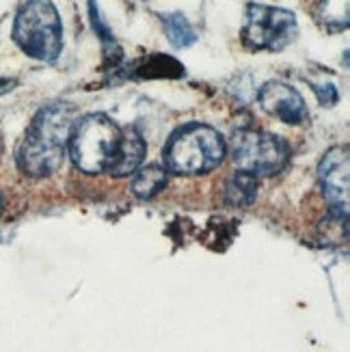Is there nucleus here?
I'll list each match as a JSON object with an SVG mask.
<instances>
[{
	"mask_svg": "<svg viewBox=\"0 0 350 352\" xmlns=\"http://www.w3.org/2000/svg\"><path fill=\"white\" fill-rule=\"evenodd\" d=\"M76 124V109L67 102L43 106L18 147V164L28 177L52 175L65 156Z\"/></svg>",
	"mask_w": 350,
	"mask_h": 352,
	"instance_id": "nucleus-1",
	"label": "nucleus"
},
{
	"mask_svg": "<svg viewBox=\"0 0 350 352\" xmlns=\"http://www.w3.org/2000/svg\"><path fill=\"white\" fill-rule=\"evenodd\" d=\"M223 136L210 126L190 124L179 128L166 145L164 162L179 175H201L215 171L223 162Z\"/></svg>",
	"mask_w": 350,
	"mask_h": 352,
	"instance_id": "nucleus-2",
	"label": "nucleus"
},
{
	"mask_svg": "<svg viewBox=\"0 0 350 352\" xmlns=\"http://www.w3.org/2000/svg\"><path fill=\"white\" fill-rule=\"evenodd\" d=\"M13 39L28 56L43 63L56 60L63 50V26L52 0H28L15 15Z\"/></svg>",
	"mask_w": 350,
	"mask_h": 352,
	"instance_id": "nucleus-3",
	"label": "nucleus"
},
{
	"mask_svg": "<svg viewBox=\"0 0 350 352\" xmlns=\"http://www.w3.org/2000/svg\"><path fill=\"white\" fill-rule=\"evenodd\" d=\"M121 128L102 113L87 115L74 124L69 136L72 160L85 173H104L111 169L119 145Z\"/></svg>",
	"mask_w": 350,
	"mask_h": 352,
	"instance_id": "nucleus-4",
	"label": "nucleus"
},
{
	"mask_svg": "<svg viewBox=\"0 0 350 352\" xmlns=\"http://www.w3.org/2000/svg\"><path fill=\"white\" fill-rule=\"evenodd\" d=\"M290 149L277 134L260 130H238L232 136V158L238 171L253 177L279 173L287 164Z\"/></svg>",
	"mask_w": 350,
	"mask_h": 352,
	"instance_id": "nucleus-5",
	"label": "nucleus"
},
{
	"mask_svg": "<svg viewBox=\"0 0 350 352\" xmlns=\"http://www.w3.org/2000/svg\"><path fill=\"white\" fill-rule=\"evenodd\" d=\"M296 33L298 26L292 11L268 5H249L242 39L251 50L279 52L294 41Z\"/></svg>",
	"mask_w": 350,
	"mask_h": 352,
	"instance_id": "nucleus-6",
	"label": "nucleus"
},
{
	"mask_svg": "<svg viewBox=\"0 0 350 352\" xmlns=\"http://www.w3.org/2000/svg\"><path fill=\"white\" fill-rule=\"evenodd\" d=\"M320 186L333 212L348 214L350 195V156L348 147H333L320 160Z\"/></svg>",
	"mask_w": 350,
	"mask_h": 352,
	"instance_id": "nucleus-7",
	"label": "nucleus"
},
{
	"mask_svg": "<svg viewBox=\"0 0 350 352\" xmlns=\"http://www.w3.org/2000/svg\"><path fill=\"white\" fill-rule=\"evenodd\" d=\"M260 104L262 109L277 119L285 121V124L300 126L307 119V104L300 98L296 89L283 82H266L260 89Z\"/></svg>",
	"mask_w": 350,
	"mask_h": 352,
	"instance_id": "nucleus-8",
	"label": "nucleus"
},
{
	"mask_svg": "<svg viewBox=\"0 0 350 352\" xmlns=\"http://www.w3.org/2000/svg\"><path fill=\"white\" fill-rule=\"evenodd\" d=\"M143 158H145V139L139 134V130H134L132 126L124 128L121 130L119 145H117L109 173L115 177H126L139 169Z\"/></svg>",
	"mask_w": 350,
	"mask_h": 352,
	"instance_id": "nucleus-9",
	"label": "nucleus"
},
{
	"mask_svg": "<svg viewBox=\"0 0 350 352\" xmlns=\"http://www.w3.org/2000/svg\"><path fill=\"white\" fill-rule=\"evenodd\" d=\"M169 177H166V169L158 164H149V166H143L134 173V179H132V192L139 197V199H149V197H156L164 186Z\"/></svg>",
	"mask_w": 350,
	"mask_h": 352,
	"instance_id": "nucleus-10",
	"label": "nucleus"
},
{
	"mask_svg": "<svg viewBox=\"0 0 350 352\" xmlns=\"http://www.w3.org/2000/svg\"><path fill=\"white\" fill-rule=\"evenodd\" d=\"M255 190H257V184L255 177L249 173H234L230 179L225 182L223 186V199L230 206L242 208V206H249L253 199H255Z\"/></svg>",
	"mask_w": 350,
	"mask_h": 352,
	"instance_id": "nucleus-11",
	"label": "nucleus"
},
{
	"mask_svg": "<svg viewBox=\"0 0 350 352\" xmlns=\"http://www.w3.org/2000/svg\"><path fill=\"white\" fill-rule=\"evenodd\" d=\"M164 30L166 35H169L171 43L175 45V48H188V45L195 43L197 39V33L195 28L190 26V22L186 20V15L182 13H166L164 15Z\"/></svg>",
	"mask_w": 350,
	"mask_h": 352,
	"instance_id": "nucleus-12",
	"label": "nucleus"
},
{
	"mask_svg": "<svg viewBox=\"0 0 350 352\" xmlns=\"http://www.w3.org/2000/svg\"><path fill=\"white\" fill-rule=\"evenodd\" d=\"M318 20L329 30H344L348 26V0H320Z\"/></svg>",
	"mask_w": 350,
	"mask_h": 352,
	"instance_id": "nucleus-13",
	"label": "nucleus"
},
{
	"mask_svg": "<svg viewBox=\"0 0 350 352\" xmlns=\"http://www.w3.org/2000/svg\"><path fill=\"white\" fill-rule=\"evenodd\" d=\"M143 74H147V76H173V78H177V76L184 74V67L169 56L156 54V56H151V60H147V67L143 69Z\"/></svg>",
	"mask_w": 350,
	"mask_h": 352,
	"instance_id": "nucleus-14",
	"label": "nucleus"
},
{
	"mask_svg": "<svg viewBox=\"0 0 350 352\" xmlns=\"http://www.w3.org/2000/svg\"><path fill=\"white\" fill-rule=\"evenodd\" d=\"M89 13H91V22H94L96 33L100 35V39L104 41L106 48H109V45H115V37H113V33H111V28L104 24L102 15H100V9H98V5H96V0H89Z\"/></svg>",
	"mask_w": 350,
	"mask_h": 352,
	"instance_id": "nucleus-15",
	"label": "nucleus"
},
{
	"mask_svg": "<svg viewBox=\"0 0 350 352\" xmlns=\"http://www.w3.org/2000/svg\"><path fill=\"white\" fill-rule=\"evenodd\" d=\"M311 87H314V91H316L318 100H320V104L327 106V109H331V106H336V104H338L340 94H338L336 85L325 82V85H311Z\"/></svg>",
	"mask_w": 350,
	"mask_h": 352,
	"instance_id": "nucleus-16",
	"label": "nucleus"
},
{
	"mask_svg": "<svg viewBox=\"0 0 350 352\" xmlns=\"http://www.w3.org/2000/svg\"><path fill=\"white\" fill-rule=\"evenodd\" d=\"M0 214H3V192H0Z\"/></svg>",
	"mask_w": 350,
	"mask_h": 352,
	"instance_id": "nucleus-17",
	"label": "nucleus"
}]
</instances>
